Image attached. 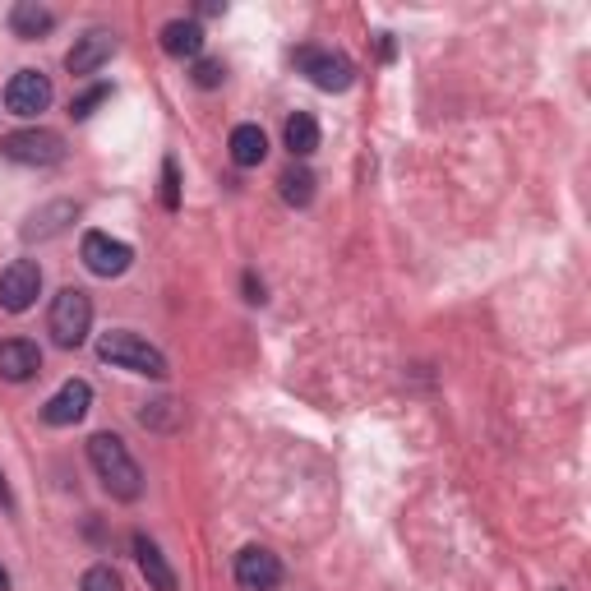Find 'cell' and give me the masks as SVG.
Masks as SVG:
<instances>
[{"instance_id": "13", "label": "cell", "mask_w": 591, "mask_h": 591, "mask_svg": "<svg viewBox=\"0 0 591 591\" xmlns=\"http://www.w3.org/2000/svg\"><path fill=\"white\" fill-rule=\"evenodd\" d=\"M162 51H167L171 61H199V51H204V28L194 24V19H171L162 28Z\"/></svg>"}, {"instance_id": "27", "label": "cell", "mask_w": 591, "mask_h": 591, "mask_svg": "<svg viewBox=\"0 0 591 591\" xmlns=\"http://www.w3.org/2000/svg\"><path fill=\"white\" fill-rule=\"evenodd\" d=\"M0 591H10V573L5 568H0Z\"/></svg>"}, {"instance_id": "23", "label": "cell", "mask_w": 591, "mask_h": 591, "mask_svg": "<svg viewBox=\"0 0 591 591\" xmlns=\"http://www.w3.org/2000/svg\"><path fill=\"white\" fill-rule=\"evenodd\" d=\"M227 79V65L222 61H194V84L199 88H218Z\"/></svg>"}, {"instance_id": "1", "label": "cell", "mask_w": 591, "mask_h": 591, "mask_svg": "<svg viewBox=\"0 0 591 591\" xmlns=\"http://www.w3.org/2000/svg\"><path fill=\"white\" fill-rule=\"evenodd\" d=\"M88 462H93L97 481L107 485L116 499H139L144 495V471H139V462L130 458V448H125L121 435H93L88 439Z\"/></svg>"}, {"instance_id": "20", "label": "cell", "mask_w": 591, "mask_h": 591, "mask_svg": "<svg viewBox=\"0 0 591 591\" xmlns=\"http://www.w3.org/2000/svg\"><path fill=\"white\" fill-rule=\"evenodd\" d=\"M79 587H84V591H125V582H121V573H116L111 564H93Z\"/></svg>"}, {"instance_id": "4", "label": "cell", "mask_w": 591, "mask_h": 591, "mask_svg": "<svg viewBox=\"0 0 591 591\" xmlns=\"http://www.w3.org/2000/svg\"><path fill=\"white\" fill-rule=\"evenodd\" d=\"M0 157L19 167H56L65 157V139L56 130H14L0 139Z\"/></svg>"}, {"instance_id": "18", "label": "cell", "mask_w": 591, "mask_h": 591, "mask_svg": "<svg viewBox=\"0 0 591 591\" xmlns=\"http://www.w3.org/2000/svg\"><path fill=\"white\" fill-rule=\"evenodd\" d=\"M282 139H287L291 157H310L319 148V121H314L310 111H296L287 121V130H282Z\"/></svg>"}, {"instance_id": "17", "label": "cell", "mask_w": 591, "mask_h": 591, "mask_svg": "<svg viewBox=\"0 0 591 591\" xmlns=\"http://www.w3.org/2000/svg\"><path fill=\"white\" fill-rule=\"evenodd\" d=\"M74 218H79V208H74V204H51V208H42V213H33V218H28L24 241H47V236H56V231H61L65 222H74Z\"/></svg>"}, {"instance_id": "15", "label": "cell", "mask_w": 591, "mask_h": 591, "mask_svg": "<svg viewBox=\"0 0 591 591\" xmlns=\"http://www.w3.org/2000/svg\"><path fill=\"white\" fill-rule=\"evenodd\" d=\"M134 559H139V568H144V578L153 591H176V573H171L167 555L148 536H134Z\"/></svg>"}, {"instance_id": "6", "label": "cell", "mask_w": 591, "mask_h": 591, "mask_svg": "<svg viewBox=\"0 0 591 591\" xmlns=\"http://www.w3.org/2000/svg\"><path fill=\"white\" fill-rule=\"evenodd\" d=\"M79 254H84L88 273H97V278H121L125 268L134 264V250L125 241H111L107 231H88L84 245H79Z\"/></svg>"}, {"instance_id": "7", "label": "cell", "mask_w": 591, "mask_h": 591, "mask_svg": "<svg viewBox=\"0 0 591 591\" xmlns=\"http://www.w3.org/2000/svg\"><path fill=\"white\" fill-rule=\"evenodd\" d=\"M37 291H42V268H37L33 259H14V264L0 273V305L10 314L33 310Z\"/></svg>"}, {"instance_id": "19", "label": "cell", "mask_w": 591, "mask_h": 591, "mask_svg": "<svg viewBox=\"0 0 591 591\" xmlns=\"http://www.w3.org/2000/svg\"><path fill=\"white\" fill-rule=\"evenodd\" d=\"M282 199H287L291 208H305L314 199V176L305 167H291L282 171Z\"/></svg>"}, {"instance_id": "11", "label": "cell", "mask_w": 591, "mask_h": 591, "mask_svg": "<svg viewBox=\"0 0 591 591\" xmlns=\"http://www.w3.org/2000/svg\"><path fill=\"white\" fill-rule=\"evenodd\" d=\"M111 51H116V33H107V28H93V33H84L70 47V56H65V70H70V74H93V70H102V65L111 61Z\"/></svg>"}, {"instance_id": "26", "label": "cell", "mask_w": 591, "mask_h": 591, "mask_svg": "<svg viewBox=\"0 0 591 591\" xmlns=\"http://www.w3.org/2000/svg\"><path fill=\"white\" fill-rule=\"evenodd\" d=\"M0 504L14 508V495H10V485H5V476H0Z\"/></svg>"}, {"instance_id": "9", "label": "cell", "mask_w": 591, "mask_h": 591, "mask_svg": "<svg viewBox=\"0 0 591 591\" xmlns=\"http://www.w3.org/2000/svg\"><path fill=\"white\" fill-rule=\"evenodd\" d=\"M236 582H241V591H273L282 582L278 555L264 550V545H245L236 555Z\"/></svg>"}, {"instance_id": "24", "label": "cell", "mask_w": 591, "mask_h": 591, "mask_svg": "<svg viewBox=\"0 0 591 591\" xmlns=\"http://www.w3.org/2000/svg\"><path fill=\"white\" fill-rule=\"evenodd\" d=\"M245 301H250V305H264V282L254 278V273H245Z\"/></svg>"}, {"instance_id": "22", "label": "cell", "mask_w": 591, "mask_h": 591, "mask_svg": "<svg viewBox=\"0 0 591 591\" xmlns=\"http://www.w3.org/2000/svg\"><path fill=\"white\" fill-rule=\"evenodd\" d=\"M162 208H167V213H176V208H181V167H176V162H162Z\"/></svg>"}, {"instance_id": "8", "label": "cell", "mask_w": 591, "mask_h": 591, "mask_svg": "<svg viewBox=\"0 0 591 591\" xmlns=\"http://www.w3.org/2000/svg\"><path fill=\"white\" fill-rule=\"evenodd\" d=\"M5 107L14 116H37V111L51 107V79L42 70H19L5 84Z\"/></svg>"}, {"instance_id": "3", "label": "cell", "mask_w": 591, "mask_h": 591, "mask_svg": "<svg viewBox=\"0 0 591 591\" xmlns=\"http://www.w3.org/2000/svg\"><path fill=\"white\" fill-rule=\"evenodd\" d=\"M47 328L56 347H84L88 328H93V301H88V291L79 287H65L56 301H51V314H47Z\"/></svg>"}, {"instance_id": "2", "label": "cell", "mask_w": 591, "mask_h": 591, "mask_svg": "<svg viewBox=\"0 0 591 591\" xmlns=\"http://www.w3.org/2000/svg\"><path fill=\"white\" fill-rule=\"evenodd\" d=\"M97 356L107 365H116V370H130V374H148V379H167V356L153 347L148 338H139V333H125V328H116V333H102V342H97Z\"/></svg>"}, {"instance_id": "25", "label": "cell", "mask_w": 591, "mask_h": 591, "mask_svg": "<svg viewBox=\"0 0 591 591\" xmlns=\"http://www.w3.org/2000/svg\"><path fill=\"white\" fill-rule=\"evenodd\" d=\"M379 56H384V61H393V33H379Z\"/></svg>"}, {"instance_id": "12", "label": "cell", "mask_w": 591, "mask_h": 591, "mask_svg": "<svg viewBox=\"0 0 591 591\" xmlns=\"http://www.w3.org/2000/svg\"><path fill=\"white\" fill-rule=\"evenodd\" d=\"M33 374H42V351H37V342H28V338H5L0 342V379L28 384Z\"/></svg>"}, {"instance_id": "21", "label": "cell", "mask_w": 591, "mask_h": 591, "mask_svg": "<svg viewBox=\"0 0 591 591\" xmlns=\"http://www.w3.org/2000/svg\"><path fill=\"white\" fill-rule=\"evenodd\" d=\"M107 97H111V84H93L88 93H79V97L70 102V116H74V121H88V116H93V111L102 107Z\"/></svg>"}, {"instance_id": "10", "label": "cell", "mask_w": 591, "mask_h": 591, "mask_svg": "<svg viewBox=\"0 0 591 591\" xmlns=\"http://www.w3.org/2000/svg\"><path fill=\"white\" fill-rule=\"evenodd\" d=\"M88 407H93V388L84 384V379H70V384L56 393V398L42 407V421L56 425V430H65V425H79L88 416Z\"/></svg>"}, {"instance_id": "16", "label": "cell", "mask_w": 591, "mask_h": 591, "mask_svg": "<svg viewBox=\"0 0 591 591\" xmlns=\"http://www.w3.org/2000/svg\"><path fill=\"white\" fill-rule=\"evenodd\" d=\"M227 148H231V162H236V167H259L268 157V134L259 130V125H236Z\"/></svg>"}, {"instance_id": "14", "label": "cell", "mask_w": 591, "mask_h": 591, "mask_svg": "<svg viewBox=\"0 0 591 591\" xmlns=\"http://www.w3.org/2000/svg\"><path fill=\"white\" fill-rule=\"evenodd\" d=\"M10 28L14 37H24V42H37V37H47L56 28V14L47 5H37V0H19L10 10Z\"/></svg>"}, {"instance_id": "5", "label": "cell", "mask_w": 591, "mask_h": 591, "mask_svg": "<svg viewBox=\"0 0 591 591\" xmlns=\"http://www.w3.org/2000/svg\"><path fill=\"white\" fill-rule=\"evenodd\" d=\"M296 65L310 74L314 88H324V93H347L356 84V65L342 56V51H314V47H301L296 51Z\"/></svg>"}]
</instances>
